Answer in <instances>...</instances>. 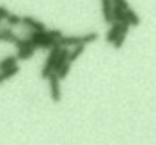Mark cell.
<instances>
[{
	"label": "cell",
	"mask_w": 156,
	"mask_h": 145,
	"mask_svg": "<svg viewBox=\"0 0 156 145\" xmlns=\"http://www.w3.org/2000/svg\"><path fill=\"white\" fill-rule=\"evenodd\" d=\"M60 51H62L60 45H55V47L49 51V55H47V58H45V64H44V67H42V72H40L42 80H49V76L55 72V65H56V60H58Z\"/></svg>",
	"instance_id": "cell-1"
},
{
	"label": "cell",
	"mask_w": 156,
	"mask_h": 145,
	"mask_svg": "<svg viewBox=\"0 0 156 145\" xmlns=\"http://www.w3.org/2000/svg\"><path fill=\"white\" fill-rule=\"evenodd\" d=\"M49 96H51V100L55 102V104H58L60 100H62V91H60V76L56 74V72H53L51 76H49Z\"/></svg>",
	"instance_id": "cell-2"
},
{
	"label": "cell",
	"mask_w": 156,
	"mask_h": 145,
	"mask_svg": "<svg viewBox=\"0 0 156 145\" xmlns=\"http://www.w3.org/2000/svg\"><path fill=\"white\" fill-rule=\"evenodd\" d=\"M22 26L31 29V31H45L47 29L44 22H40L37 18H33V16H22Z\"/></svg>",
	"instance_id": "cell-3"
},
{
	"label": "cell",
	"mask_w": 156,
	"mask_h": 145,
	"mask_svg": "<svg viewBox=\"0 0 156 145\" xmlns=\"http://www.w3.org/2000/svg\"><path fill=\"white\" fill-rule=\"evenodd\" d=\"M102 16L105 24H113L115 16H113V0H102Z\"/></svg>",
	"instance_id": "cell-4"
},
{
	"label": "cell",
	"mask_w": 156,
	"mask_h": 145,
	"mask_svg": "<svg viewBox=\"0 0 156 145\" xmlns=\"http://www.w3.org/2000/svg\"><path fill=\"white\" fill-rule=\"evenodd\" d=\"M83 44V35H69V36H62L58 40L60 47H69V45H80Z\"/></svg>",
	"instance_id": "cell-5"
},
{
	"label": "cell",
	"mask_w": 156,
	"mask_h": 145,
	"mask_svg": "<svg viewBox=\"0 0 156 145\" xmlns=\"http://www.w3.org/2000/svg\"><path fill=\"white\" fill-rule=\"evenodd\" d=\"M37 49H38V45H37V44L24 45V47L16 49V56H18V60H29V58L35 55V51H37Z\"/></svg>",
	"instance_id": "cell-6"
},
{
	"label": "cell",
	"mask_w": 156,
	"mask_h": 145,
	"mask_svg": "<svg viewBox=\"0 0 156 145\" xmlns=\"http://www.w3.org/2000/svg\"><path fill=\"white\" fill-rule=\"evenodd\" d=\"M122 27H123V24H120V22H113L111 24V29L107 31V35H105V40H107V44H115V40H116L120 33H122Z\"/></svg>",
	"instance_id": "cell-7"
},
{
	"label": "cell",
	"mask_w": 156,
	"mask_h": 145,
	"mask_svg": "<svg viewBox=\"0 0 156 145\" xmlns=\"http://www.w3.org/2000/svg\"><path fill=\"white\" fill-rule=\"evenodd\" d=\"M129 27H131V24H123V27H122V33H120V36H118L116 40H115V44H113V47L115 49H122V45H123V42H125V36H127V33H129Z\"/></svg>",
	"instance_id": "cell-8"
},
{
	"label": "cell",
	"mask_w": 156,
	"mask_h": 145,
	"mask_svg": "<svg viewBox=\"0 0 156 145\" xmlns=\"http://www.w3.org/2000/svg\"><path fill=\"white\" fill-rule=\"evenodd\" d=\"M16 60H18V56L15 55H11V56H5V58H2L0 60V71H5V69H9V67H13V65H16Z\"/></svg>",
	"instance_id": "cell-9"
},
{
	"label": "cell",
	"mask_w": 156,
	"mask_h": 145,
	"mask_svg": "<svg viewBox=\"0 0 156 145\" xmlns=\"http://www.w3.org/2000/svg\"><path fill=\"white\" fill-rule=\"evenodd\" d=\"M83 51H85V44H80V45H75V49L71 51V55H69V62L73 64L75 60H78L82 55H83Z\"/></svg>",
	"instance_id": "cell-10"
},
{
	"label": "cell",
	"mask_w": 156,
	"mask_h": 145,
	"mask_svg": "<svg viewBox=\"0 0 156 145\" xmlns=\"http://www.w3.org/2000/svg\"><path fill=\"white\" fill-rule=\"evenodd\" d=\"M127 22L131 24V26H140V16L136 15V11L134 9H127Z\"/></svg>",
	"instance_id": "cell-11"
},
{
	"label": "cell",
	"mask_w": 156,
	"mask_h": 145,
	"mask_svg": "<svg viewBox=\"0 0 156 145\" xmlns=\"http://www.w3.org/2000/svg\"><path fill=\"white\" fill-rule=\"evenodd\" d=\"M5 24H7L9 27L20 26V24H22V16H20V15H13V13H9V16L5 18Z\"/></svg>",
	"instance_id": "cell-12"
},
{
	"label": "cell",
	"mask_w": 156,
	"mask_h": 145,
	"mask_svg": "<svg viewBox=\"0 0 156 145\" xmlns=\"http://www.w3.org/2000/svg\"><path fill=\"white\" fill-rule=\"evenodd\" d=\"M18 71H20V69H18V65H13V67H9V69H5V71H0V74H2V78H4V80H9V78H13Z\"/></svg>",
	"instance_id": "cell-13"
},
{
	"label": "cell",
	"mask_w": 156,
	"mask_h": 145,
	"mask_svg": "<svg viewBox=\"0 0 156 145\" xmlns=\"http://www.w3.org/2000/svg\"><path fill=\"white\" fill-rule=\"evenodd\" d=\"M69 71H71V62H66V64L62 65V69L56 72V74L60 76V80H64V78H66V76L69 74Z\"/></svg>",
	"instance_id": "cell-14"
},
{
	"label": "cell",
	"mask_w": 156,
	"mask_h": 145,
	"mask_svg": "<svg viewBox=\"0 0 156 145\" xmlns=\"http://www.w3.org/2000/svg\"><path fill=\"white\" fill-rule=\"evenodd\" d=\"M113 5H118V7H122V9H129V4H127V0H113Z\"/></svg>",
	"instance_id": "cell-15"
},
{
	"label": "cell",
	"mask_w": 156,
	"mask_h": 145,
	"mask_svg": "<svg viewBox=\"0 0 156 145\" xmlns=\"http://www.w3.org/2000/svg\"><path fill=\"white\" fill-rule=\"evenodd\" d=\"M7 16H9V9H7L5 5H0V18H2V20H5Z\"/></svg>",
	"instance_id": "cell-16"
},
{
	"label": "cell",
	"mask_w": 156,
	"mask_h": 145,
	"mask_svg": "<svg viewBox=\"0 0 156 145\" xmlns=\"http://www.w3.org/2000/svg\"><path fill=\"white\" fill-rule=\"evenodd\" d=\"M2 82H4V78H2V74H0V83H2Z\"/></svg>",
	"instance_id": "cell-17"
},
{
	"label": "cell",
	"mask_w": 156,
	"mask_h": 145,
	"mask_svg": "<svg viewBox=\"0 0 156 145\" xmlns=\"http://www.w3.org/2000/svg\"><path fill=\"white\" fill-rule=\"evenodd\" d=\"M0 22H2V18H0Z\"/></svg>",
	"instance_id": "cell-18"
}]
</instances>
